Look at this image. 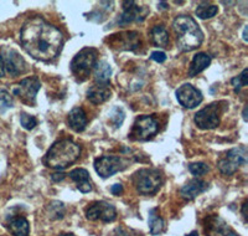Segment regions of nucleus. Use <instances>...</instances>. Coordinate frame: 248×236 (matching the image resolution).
Here are the masks:
<instances>
[{
	"label": "nucleus",
	"mask_w": 248,
	"mask_h": 236,
	"mask_svg": "<svg viewBox=\"0 0 248 236\" xmlns=\"http://www.w3.org/2000/svg\"><path fill=\"white\" fill-rule=\"evenodd\" d=\"M189 170L192 175H195V177H200V175L206 174V173L210 170V168L206 163H201V162H199V163L190 164Z\"/></svg>",
	"instance_id": "nucleus-29"
},
{
	"label": "nucleus",
	"mask_w": 248,
	"mask_h": 236,
	"mask_svg": "<svg viewBox=\"0 0 248 236\" xmlns=\"http://www.w3.org/2000/svg\"><path fill=\"white\" fill-rule=\"evenodd\" d=\"M243 40L245 41H247V28H245V31H243Z\"/></svg>",
	"instance_id": "nucleus-37"
},
{
	"label": "nucleus",
	"mask_w": 248,
	"mask_h": 236,
	"mask_svg": "<svg viewBox=\"0 0 248 236\" xmlns=\"http://www.w3.org/2000/svg\"><path fill=\"white\" fill-rule=\"evenodd\" d=\"M209 189V184L200 179L190 180L189 183H186L183 188L180 189V194L184 199L192 200L195 198Z\"/></svg>",
	"instance_id": "nucleus-16"
},
{
	"label": "nucleus",
	"mask_w": 248,
	"mask_h": 236,
	"mask_svg": "<svg viewBox=\"0 0 248 236\" xmlns=\"http://www.w3.org/2000/svg\"><path fill=\"white\" fill-rule=\"evenodd\" d=\"M123 5H125L124 12L118 19V24L121 25H127L132 21H143L148 14L147 8H140L134 1H124Z\"/></svg>",
	"instance_id": "nucleus-15"
},
{
	"label": "nucleus",
	"mask_w": 248,
	"mask_h": 236,
	"mask_svg": "<svg viewBox=\"0 0 248 236\" xmlns=\"http://www.w3.org/2000/svg\"><path fill=\"white\" fill-rule=\"evenodd\" d=\"M246 115H247V107H246L245 111H243V118H245V119H247V116Z\"/></svg>",
	"instance_id": "nucleus-40"
},
{
	"label": "nucleus",
	"mask_w": 248,
	"mask_h": 236,
	"mask_svg": "<svg viewBox=\"0 0 248 236\" xmlns=\"http://www.w3.org/2000/svg\"><path fill=\"white\" fill-rule=\"evenodd\" d=\"M246 208H247V200L243 202V205H242V215L243 218H245L246 221H247V213H246Z\"/></svg>",
	"instance_id": "nucleus-36"
},
{
	"label": "nucleus",
	"mask_w": 248,
	"mask_h": 236,
	"mask_svg": "<svg viewBox=\"0 0 248 236\" xmlns=\"http://www.w3.org/2000/svg\"><path fill=\"white\" fill-rule=\"evenodd\" d=\"M68 124L75 132L85 131L86 126H87V117L81 107H75L74 110L68 113Z\"/></svg>",
	"instance_id": "nucleus-18"
},
{
	"label": "nucleus",
	"mask_w": 248,
	"mask_h": 236,
	"mask_svg": "<svg viewBox=\"0 0 248 236\" xmlns=\"http://www.w3.org/2000/svg\"><path fill=\"white\" fill-rule=\"evenodd\" d=\"M20 122H21V126L28 131L32 130V128H35V126H37L36 118H35L34 116L26 115V113H23V115H21V117H20Z\"/></svg>",
	"instance_id": "nucleus-30"
},
{
	"label": "nucleus",
	"mask_w": 248,
	"mask_h": 236,
	"mask_svg": "<svg viewBox=\"0 0 248 236\" xmlns=\"http://www.w3.org/2000/svg\"><path fill=\"white\" fill-rule=\"evenodd\" d=\"M185 236H199V234H198V231H191V233L187 234V235H185Z\"/></svg>",
	"instance_id": "nucleus-38"
},
{
	"label": "nucleus",
	"mask_w": 248,
	"mask_h": 236,
	"mask_svg": "<svg viewBox=\"0 0 248 236\" xmlns=\"http://www.w3.org/2000/svg\"><path fill=\"white\" fill-rule=\"evenodd\" d=\"M110 75H112V67L107 61L102 60L94 65V80L99 84H106L109 82Z\"/></svg>",
	"instance_id": "nucleus-22"
},
{
	"label": "nucleus",
	"mask_w": 248,
	"mask_h": 236,
	"mask_svg": "<svg viewBox=\"0 0 248 236\" xmlns=\"http://www.w3.org/2000/svg\"><path fill=\"white\" fill-rule=\"evenodd\" d=\"M3 60L4 65H5V71H8L13 77L19 76L28 70V65H26L24 57L14 49L8 50L5 59Z\"/></svg>",
	"instance_id": "nucleus-14"
},
{
	"label": "nucleus",
	"mask_w": 248,
	"mask_h": 236,
	"mask_svg": "<svg viewBox=\"0 0 248 236\" xmlns=\"http://www.w3.org/2000/svg\"><path fill=\"white\" fill-rule=\"evenodd\" d=\"M158 122L152 116H141L134 122L129 137L133 141H148L158 132Z\"/></svg>",
	"instance_id": "nucleus-7"
},
{
	"label": "nucleus",
	"mask_w": 248,
	"mask_h": 236,
	"mask_svg": "<svg viewBox=\"0 0 248 236\" xmlns=\"http://www.w3.org/2000/svg\"><path fill=\"white\" fill-rule=\"evenodd\" d=\"M246 162H247L246 147H238V148L231 149L225 155H222L217 162V168L220 169L223 175H232L243 164H246Z\"/></svg>",
	"instance_id": "nucleus-6"
},
{
	"label": "nucleus",
	"mask_w": 248,
	"mask_h": 236,
	"mask_svg": "<svg viewBox=\"0 0 248 236\" xmlns=\"http://www.w3.org/2000/svg\"><path fill=\"white\" fill-rule=\"evenodd\" d=\"M40 87H41V84L37 77H29L16 84L13 92L26 103L34 104L35 100H36V93L39 92Z\"/></svg>",
	"instance_id": "nucleus-10"
},
{
	"label": "nucleus",
	"mask_w": 248,
	"mask_h": 236,
	"mask_svg": "<svg viewBox=\"0 0 248 236\" xmlns=\"http://www.w3.org/2000/svg\"><path fill=\"white\" fill-rule=\"evenodd\" d=\"M110 191H112V194L114 195H119L123 193V185L122 184H114V185H112V188H110Z\"/></svg>",
	"instance_id": "nucleus-33"
},
{
	"label": "nucleus",
	"mask_w": 248,
	"mask_h": 236,
	"mask_svg": "<svg viewBox=\"0 0 248 236\" xmlns=\"http://www.w3.org/2000/svg\"><path fill=\"white\" fill-rule=\"evenodd\" d=\"M109 118L110 121H112V123L114 124V127H116V128H119L124 121V111L122 110L121 107H114L112 110V112H110Z\"/></svg>",
	"instance_id": "nucleus-28"
},
{
	"label": "nucleus",
	"mask_w": 248,
	"mask_h": 236,
	"mask_svg": "<svg viewBox=\"0 0 248 236\" xmlns=\"http://www.w3.org/2000/svg\"><path fill=\"white\" fill-rule=\"evenodd\" d=\"M110 96H112V91H110L106 84L92 86V87H90V90L87 91V99L94 104L103 103V102H106L107 100L110 99Z\"/></svg>",
	"instance_id": "nucleus-19"
},
{
	"label": "nucleus",
	"mask_w": 248,
	"mask_h": 236,
	"mask_svg": "<svg viewBox=\"0 0 248 236\" xmlns=\"http://www.w3.org/2000/svg\"><path fill=\"white\" fill-rule=\"evenodd\" d=\"M60 236H76V235H74V234H61Z\"/></svg>",
	"instance_id": "nucleus-41"
},
{
	"label": "nucleus",
	"mask_w": 248,
	"mask_h": 236,
	"mask_svg": "<svg viewBox=\"0 0 248 236\" xmlns=\"http://www.w3.org/2000/svg\"><path fill=\"white\" fill-rule=\"evenodd\" d=\"M159 5H161V8H163V9H167L168 8V4L167 3H163V1H161V3H159Z\"/></svg>",
	"instance_id": "nucleus-39"
},
{
	"label": "nucleus",
	"mask_w": 248,
	"mask_h": 236,
	"mask_svg": "<svg viewBox=\"0 0 248 236\" xmlns=\"http://www.w3.org/2000/svg\"><path fill=\"white\" fill-rule=\"evenodd\" d=\"M4 75H5V65H4L3 56L0 55V79L4 77Z\"/></svg>",
	"instance_id": "nucleus-34"
},
{
	"label": "nucleus",
	"mask_w": 248,
	"mask_h": 236,
	"mask_svg": "<svg viewBox=\"0 0 248 236\" xmlns=\"http://www.w3.org/2000/svg\"><path fill=\"white\" fill-rule=\"evenodd\" d=\"M210 64H211V56H210V55H207V53L205 52L196 53L194 56V59H192L191 64H190L189 76L195 77L196 75L202 72Z\"/></svg>",
	"instance_id": "nucleus-21"
},
{
	"label": "nucleus",
	"mask_w": 248,
	"mask_h": 236,
	"mask_svg": "<svg viewBox=\"0 0 248 236\" xmlns=\"http://www.w3.org/2000/svg\"><path fill=\"white\" fill-rule=\"evenodd\" d=\"M247 72H248V70L247 68H245L240 76L232 80V84H233L234 88H236V92H238L241 87H245V86H247Z\"/></svg>",
	"instance_id": "nucleus-31"
},
{
	"label": "nucleus",
	"mask_w": 248,
	"mask_h": 236,
	"mask_svg": "<svg viewBox=\"0 0 248 236\" xmlns=\"http://www.w3.org/2000/svg\"><path fill=\"white\" fill-rule=\"evenodd\" d=\"M195 123L201 130H214L220 124V104L215 102L199 111L194 118Z\"/></svg>",
	"instance_id": "nucleus-8"
},
{
	"label": "nucleus",
	"mask_w": 248,
	"mask_h": 236,
	"mask_svg": "<svg viewBox=\"0 0 248 236\" xmlns=\"http://www.w3.org/2000/svg\"><path fill=\"white\" fill-rule=\"evenodd\" d=\"M65 178V174H62V173H56V174H52V180L54 182H60V180H62Z\"/></svg>",
	"instance_id": "nucleus-35"
},
{
	"label": "nucleus",
	"mask_w": 248,
	"mask_h": 236,
	"mask_svg": "<svg viewBox=\"0 0 248 236\" xmlns=\"http://www.w3.org/2000/svg\"><path fill=\"white\" fill-rule=\"evenodd\" d=\"M97 61V50L92 48H86L79 51L71 62V71L81 81L87 79L91 70Z\"/></svg>",
	"instance_id": "nucleus-5"
},
{
	"label": "nucleus",
	"mask_w": 248,
	"mask_h": 236,
	"mask_svg": "<svg viewBox=\"0 0 248 236\" xmlns=\"http://www.w3.org/2000/svg\"><path fill=\"white\" fill-rule=\"evenodd\" d=\"M203 230L206 236H240L218 215H210L206 218L203 221Z\"/></svg>",
	"instance_id": "nucleus-9"
},
{
	"label": "nucleus",
	"mask_w": 248,
	"mask_h": 236,
	"mask_svg": "<svg viewBox=\"0 0 248 236\" xmlns=\"http://www.w3.org/2000/svg\"><path fill=\"white\" fill-rule=\"evenodd\" d=\"M70 178L72 180H75L77 183V189H78L81 193H90L92 190V185H91L90 180V174L86 169L77 168L74 169L72 171H70Z\"/></svg>",
	"instance_id": "nucleus-17"
},
{
	"label": "nucleus",
	"mask_w": 248,
	"mask_h": 236,
	"mask_svg": "<svg viewBox=\"0 0 248 236\" xmlns=\"http://www.w3.org/2000/svg\"><path fill=\"white\" fill-rule=\"evenodd\" d=\"M172 29L176 34L178 49L183 52L198 49L203 41V34L198 23L187 15H180L174 20Z\"/></svg>",
	"instance_id": "nucleus-2"
},
{
	"label": "nucleus",
	"mask_w": 248,
	"mask_h": 236,
	"mask_svg": "<svg viewBox=\"0 0 248 236\" xmlns=\"http://www.w3.org/2000/svg\"><path fill=\"white\" fill-rule=\"evenodd\" d=\"M176 99L181 106L186 108H195L202 102V93L192 84H185L176 91Z\"/></svg>",
	"instance_id": "nucleus-13"
},
{
	"label": "nucleus",
	"mask_w": 248,
	"mask_h": 236,
	"mask_svg": "<svg viewBox=\"0 0 248 236\" xmlns=\"http://www.w3.org/2000/svg\"><path fill=\"white\" fill-rule=\"evenodd\" d=\"M165 222L163 218L159 215V209L153 208L149 210V229L152 235H159L164 231Z\"/></svg>",
	"instance_id": "nucleus-23"
},
{
	"label": "nucleus",
	"mask_w": 248,
	"mask_h": 236,
	"mask_svg": "<svg viewBox=\"0 0 248 236\" xmlns=\"http://www.w3.org/2000/svg\"><path fill=\"white\" fill-rule=\"evenodd\" d=\"M123 168V160L117 155H103L94 160V169L102 178L112 177Z\"/></svg>",
	"instance_id": "nucleus-12"
},
{
	"label": "nucleus",
	"mask_w": 248,
	"mask_h": 236,
	"mask_svg": "<svg viewBox=\"0 0 248 236\" xmlns=\"http://www.w3.org/2000/svg\"><path fill=\"white\" fill-rule=\"evenodd\" d=\"M86 218L92 221L101 219L102 221L110 222L116 220L117 211L112 204L106 202H96L91 204L90 208L86 210Z\"/></svg>",
	"instance_id": "nucleus-11"
},
{
	"label": "nucleus",
	"mask_w": 248,
	"mask_h": 236,
	"mask_svg": "<svg viewBox=\"0 0 248 236\" xmlns=\"http://www.w3.org/2000/svg\"><path fill=\"white\" fill-rule=\"evenodd\" d=\"M63 214H65V208H63V204L60 202H52L48 206V217L51 219H61L63 218Z\"/></svg>",
	"instance_id": "nucleus-26"
},
{
	"label": "nucleus",
	"mask_w": 248,
	"mask_h": 236,
	"mask_svg": "<svg viewBox=\"0 0 248 236\" xmlns=\"http://www.w3.org/2000/svg\"><path fill=\"white\" fill-rule=\"evenodd\" d=\"M150 59L154 60L155 62L163 64V62L167 60V55H165L163 51H154V52H152V56H150Z\"/></svg>",
	"instance_id": "nucleus-32"
},
{
	"label": "nucleus",
	"mask_w": 248,
	"mask_h": 236,
	"mask_svg": "<svg viewBox=\"0 0 248 236\" xmlns=\"http://www.w3.org/2000/svg\"><path fill=\"white\" fill-rule=\"evenodd\" d=\"M150 36H152L153 42L159 48H167L169 44V34L163 26H154L150 30Z\"/></svg>",
	"instance_id": "nucleus-24"
},
{
	"label": "nucleus",
	"mask_w": 248,
	"mask_h": 236,
	"mask_svg": "<svg viewBox=\"0 0 248 236\" xmlns=\"http://www.w3.org/2000/svg\"><path fill=\"white\" fill-rule=\"evenodd\" d=\"M218 13V8L216 5H210V4L201 3L196 9V15L200 19H210V17H215Z\"/></svg>",
	"instance_id": "nucleus-25"
},
{
	"label": "nucleus",
	"mask_w": 248,
	"mask_h": 236,
	"mask_svg": "<svg viewBox=\"0 0 248 236\" xmlns=\"http://www.w3.org/2000/svg\"><path fill=\"white\" fill-rule=\"evenodd\" d=\"M20 41L26 52L40 61L56 59L63 44L61 31L43 17H34L24 24Z\"/></svg>",
	"instance_id": "nucleus-1"
},
{
	"label": "nucleus",
	"mask_w": 248,
	"mask_h": 236,
	"mask_svg": "<svg viewBox=\"0 0 248 236\" xmlns=\"http://www.w3.org/2000/svg\"><path fill=\"white\" fill-rule=\"evenodd\" d=\"M133 183L140 194H154L161 185V175L156 169H140L133 175Z\"/></svg>",
	"instance_id": "nucleus-4"
},
{
	"label": "nucleus",
	"mask_w": 248,
	"mask_h": 236,
	"mask_svg": "<svg viewBox=\"0 0 248 236\" xmlns=\"http://www.w3.org/2000/svg\"><path fill=\"white\" fill-rule=\"evenodd\" d=\"M81 154V148L71 139H61L51 146L44 158L45 166L62 170L75 163Z\"/></svg>",
	"instance_id": "nucleus-3"
},
{
	"label": "nucleus",
	"mask_w": 248,
	"mask_h": 236,
	"mask_svg": "<svg viewBox=\"0 0 248 236\" xmlns=\"http://www.w3.org/2000/svg\"><path fill=\"white\" fill-rule=\"evenodd\" d=\"M8 229L14 236H29L30 234V225L24 217L12 218L8 222Z\"/></svg>",
	"instance_id": "nucleus-20"
},
{
	"label": "nucleus",
	"mask_w": 248,
	"mask_h": 236,
	"mask_svg": "<svg viewBox=\"0 0 248 236\" xmlns=\"http://www.w3.org/2000/svg\"><path fill=\"white\" fill-rule=\"evenodd\" d=\"M13 107V99L10 93L0 88V113L5 112L6 110Z\"/></svg>",
	"instance_id": "nucleus-27"
}]
</instances>
